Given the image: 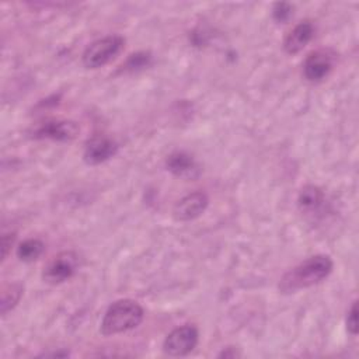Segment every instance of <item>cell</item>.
<instances>
[{
  "label": "cell",
  "instance_id": "obj_3",
  "mask_svg": "<svg viewBox=\"0 0 359 359\" xmlns=\"http://www.w3.org/2000/svg\"><path fill=\"white\" fill-rule=\"evenodd\" d=\"M125 39L119 35H107L91 42L83 52V65L87 69H98L111 62L123 48Z\"/></svg>",
  "mask_w": 359,
  "mask_h": 359
},
{
  "label": "cell",
  "instance_id": "obj_17",
  "mask_svg": "<svg viewBox=\"0 0 359 359\" xmlns=\"http://www.w3.org/2000/svg\"><path fill=\"white\" fill-rule=\"evenodd\" d=\"M346 330L351 335H358V303L356 300L352 303L351 309L346 314Z\"/></svg>",
  "mask_w": 359,
  "mask_h": 359
},
{
  "label": "cell",
  "instance_id": "obj_15",
  "mask_svg": "<svg viewBox=\"0 0 359 359\" xmlns=\"http://www.w3.org/2000/svg\"><path fill=\"white\" fill-rule=\"evenodd\" d=\"M150 60H151L150 53L137 52V53L130 55L122 67H123V70L136 72V70H140V69H144L146 66H149Z\"/></svg>",
  "mask_w": 359,
  "mask_h": 359
},
{
  "label": "cell",
  "instance_id": "obj_11",
  "mask_svg": "<svg viewBox=\"0 0 359 359\" xmlns=\"http://www.w3.org/2000/svg\"><path fill=\"white\" fill-rule=\"evenodd\" d=\"M314 25L310 21H302L296 24L283 39V49L289 55L299 53L314 36Z\"/></svg>",
  "mask_w": 359,
  "mask_h": 359
},
{
  "label": "cell",
  "instance_id": "obj_19",
  "mask_svg": "<svg viewBox=\"0 0 359 359\" xmlns=\"http://www.w3.org/2000/svg\"><path fill=\"white\" fill-rule=\"evenodd\" d=\"M237 356H240V353H238L237 349L233 348V346L224 348V349L217 355V358H237Z\"/></svg>",
  "mask_w": 359,
  "mask_h": 359
},
{
  "label": "cell",
  "instance_id": "obj_10",
  "mask_svg": "<svg viewBox=\"0 0 359 359\" xmlns=\"http://www.w3.org/2000/svg\"><path fill=\"white\" fill-rule=\"evenodd\" d=\"M167 170L178 178L195 180L201 174V168L194 157L185 151H174L167 157Z\"/></svg>",
  "mask_w": 359,
  "mask_h": 359
},
{
  "label": "cell",
  "instance_id": "obj_5",
  "mask_svg": "<svg viewBox=\"0 0 359 359\" xmlns=\"http://www.w3.org/2000/svg\"><path fill=\"white\" fill-rule=\"evenodd\" d=\"M79 257L73 251H63L53 257L42 272V278L49 285H59L69 280L77 271Z\"/></svg>",
  "mask_w": 359,
  "mask_h": 359
},
{
  "label": "cell",
  "instance_id": "obj_18",
  "mask_svg": "<svg viewBox=\"0 0 359 359\" xmlns=\"http://www.w3.org/2000/svg\"><path fill=\"white\" fill-rule=\"evenodd\" d=\"M14 240H15V234L14 233L3 234V237H1V258L3 259H6V257L8 254V250L13 245Z\"/></svg>",
  "mask_w": 359,
  "mask_h": 359
},
{
  "label": "cell",
  "instance_id": "obj_8",
  "mask_svg": "<svg viewBox=\"0 0 359 359\" xmlns=\"http://www.w3.org/2000/svg\"><path fill=\"white\" fill-rule=\"evenodd\" d=\"M116 151L118 144L115 140L107 136H94L86 143L83 158L87 164L97 165L114 157Z\"/></svg>",
  "mask_w": 359,
  "mask_h": 359
},
{
  "label": "cell",
  "instance_id": "obj_4",
  "mask_svg": "<svg viewBox=\"0 0 359 359\" xmlns=\"http://www.w3.org/2000/svg\"><path fill=\"white\" fill-rule=\"evenodd\" d=\"M199 341V332L196 327L191 324L180 325L174 328L164 339L163 349L170 356H185L195 349Z\"/></svg>",
  "mask_w": 359,
  "mask_h": 359
},
{
  "label": "cell",
  "instance_id": "obj_7",
  "mask_svg": "<svg viewBox=\"0 0 359 359\" xmlns=\"http://www.w3.org/2000/svg\"><path fill=\"white\" fill-rule=\"evenodd\" d=\"M209 198L202 191L191 192L182 196L172 209V216L178 222H189L199 217L208 208Z\"/></svg>",
  "mask_w": 359,
  "mask_h": 359
},
{
  "label": "cell",
  "instance_id": "obj_6",
  "mask_svg": "<svg viewBox=\"0 0 359 359\" xmlns=\"http://www.w3.org/2000/svg\"><path fill=\"white\" fill-rule=\"evenodd\" d=\"M335 53L331 49H317L306 57L303 63V74L311 83L324 80L332 70Z\"/></svg>",
  "mask_w": 359,
  "mask_h": 359
},
{
  "label": "cell",
  "instance_id": "obj_16",
  "mask_svg": "<svg viewBox=\"0 0 359 359\" xmlns=\"http://www.w3.org/2000/svg\"><path fill=\"white\" fill-rule=\"evenodd\" d=\"M272 14H273L275 21L286 22L292 17V14H293V7L289 3H283V1L282 3H276L273 6Z\"/></svg>",
  "mask_w": 359,
  "mask_h": 359
},
{
  "label": "cell",
  "instance_id": "obj_1",
  "mask_svg": "<svg viewBox=\"0 0 359 359\" xmlns=\"http://www.w3.org/2000/svg\"><path fill=\"white\" fill-rule=\"evenodd\" d=\"M334 262L325 254H317L302 261L289 269L279 282L280 293H296L302 289L314 286L323 282L332 272Z\"/></svg>",
  "mask_w": 359,
  "mask_h": 359
},
{
  "label": "cell",
  "instance_id": "obj_14",
  "mask_svg": "<svg viewBox=\"0 0 359 359\" xmlns=\"http://www.w3.org/2000/svg\"><path fill=\"white\" fill-rule=\"evenodd\" d=\"M22 296V286L21 283H8L1 290V302H0V311L6 316L10 310H13Z\"/></svg>",
  "mask_w": 359,
  "mask_h": 359
},
{
  "label": "cell",
  "instance_id": "obj_2",
  "mask_svg": "<svg viewBox=\"0 0 359 359\" xmlns=\"http://www.w3.org/2000/svg\"><path fill=\"white\" fill-rule=\"evenodd\" d=\"M144 317L143 307L130 299H121L114 302L105 311L100 331L102 335H116L130 331L140 325Z\"/></svg>",
  "mask_w": 359,
  "mask_h": 359
},
{
  "label": "cell",
  "instance_id": "obj_12",
  "mask_svg": "<svg viewBox=\"0 0 359 359\" xmlns=\"http://www.w3.org/2000/svg\"><path fill=\"white\" fill-rule=\"evenodd\" d=\"M325 205V195L317 185H304L297 195V206L303 213H318Z\"/></svg>",
  "mask_w": 359,
  "mask_h": 359
},
{
  "label": "cell",
  "instance_id": "obj_9",
  "mask_svg": "<svg viewBox=\"0 0 359 359\" xmlns=\"http://www.w3.org/2000/svg\"><path fill=\"white\" fill-rule=\"evenodd\" d=\"M79 126L72 121H48L34 130V137L67 142L77 136Z\"/></svg>",
  "mask_w": 359,
  "mask_h": 359
},
{
  "label": "cell",
  "instance_id": "obj_13",
  "mask_svg": "<svg viewBox=\"0 0 359 359\" xmlns=\"http://www.w3.org/2000/svg\"><path fill=\"white\" fill-rule=\"evenodd\" d=\"M45 250V245L38 238H27L17 247V257L24 262H32L38 259Z\"/></svg>",
  "mask_w": 359,
  "mask_h": 359
}]
</instances>
